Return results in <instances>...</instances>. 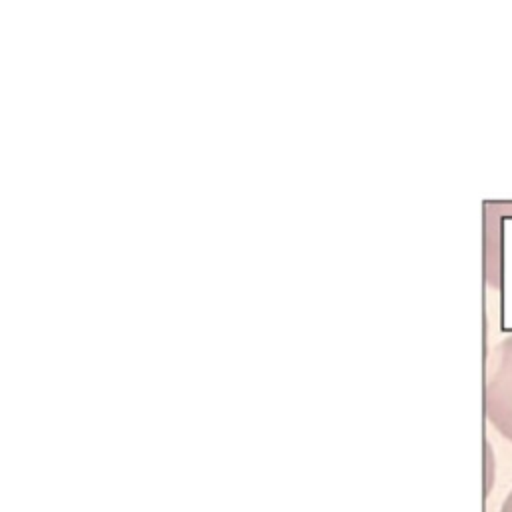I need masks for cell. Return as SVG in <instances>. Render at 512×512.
Instances as JSON below:
<instances>
[{"mask_svg":"<svg viewBox=\"0 0 512 512\" xmlns=\"http://www.w3.org/2000/svg\"><path fill=\"white\" fill-rule=\"evenodd\" d=\"M484 412L490 424L512 442V334L494 350L484 388Z\"/></svg>","mask_w":512,"mask_h":512,"instance_id":"1","label":"cell"},{"mask_svg":"<svg viewBox=\"0 0 512 512\" xmlns=\"http://www.w3.org/2000/svg\"><path fill=\"white\" fill-rule=\"evenodd\" d=\"M500 512H512V490L508 492V496L504 498L502 506H500Z\"/></svg>","mask_w":512,"mask_h":512,"instance_id":"2","label":"cell"}]
</instances>
